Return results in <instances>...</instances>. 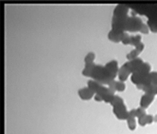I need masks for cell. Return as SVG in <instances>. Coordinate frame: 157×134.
Returning a JSON list of instances; mask_svg holds the SVG:
<instances>
[{
	"label": "cell",
	"mask_w": 157,
	"mask_h": 134,
	"mask_svg": "<svg viewBox=\"0 0 157 134\" xmlns=\"http://www.w3.org/2000/svg\"><path fill=\"white\" fill-rule=\"evenodd\" d=\"M78 94L82 100H90L95 96L94 92L88 87H84L78 90Z\"/></svg>",
	"instance_id": "52a82bcc"
},
{
	"label": "cell",
	"mask_w": 157,
	"mask_h": 134,
	"mask_svg": "<svg viewBox=\"0 0 157 134\" xmlns=\"http://www.w3.org/2000/svg\"><path fill=\"white\" fill-rule=\"evenodd\" d=\"M93 98H94L95 101H96V102H102L103 101L102 97L100 96V95L96 94V93L95 94V96H94V97H93Z\"/></svg>",
	"instance_id": "f1b7e54d"
},
{
	"label": "cell",
	"mask_w": 157,
	"mask_h": 134,
	"mask_svg": "<svg viewBox=\"0 0 157 134\" xmlns=\"http://www.w3.org/2000/svg\"><path fill=\"white\" fill-rule=\"evenodd\" d=\"M141 35L138 34L135 35V36H131V42H130V45H132V46L136 47L137 45H139L140 43H141Z\"/></svg>",
	"instance_id": "e0dca14e"
},
{
	"label": "cell",
	"mask_w": 157,
	"mask_h": 134,
	"mask_svg": "<svg viewBox=\"0 0 157 134\" xmlns=\"http://www.w3.org/2000/svg\"><path fill=\"white\" fill-rule=\"evenodd\" d=\"M149 31L150 29L149 27H148L146 23H144L142 26H141V30H140V33H141L142 34H148V33H149Z\"/></svg>",
	"instance_id": "d4e9b609"
},
{
	"label": "cell",
	"mask_w": 157,
	"mask_h": 134,
	"mask_svg": "<svg viewBox=\"0 0 157 134\" xmlns=\"http://www.w3.org/2000/svg\"><path fill=\"white\" fill-rule=\"evenodd\" d=\"M147 75L141 73V72L139 71V70H137V71H135V73H133L132 74L131 81L135 85H141V84H142V82L144 81V79L145 78V77H146Z\"/></svg>",
	"instance_id": "7c38bea8"
},
{
	"label": "cell",
	"mask_w": 157,
	"mask_h": 134,
	"mask_svg": "<svg viewBox=\"0 0 157 134\" xmlns=\"http://www.w3.org/2000/svg\"><path fill=\"white\" fill-rule=\"evenodd\" d=\"M144 44L143 42L140 43L139 45L135 47L134 50H132L126 54V59L128 60H132L135 59V58H138L140 53L144 51Z\"/></svg>",
	"instance_id": "ba28073f"
},
{
	"label": "cell",
	"mask_w": 157,
	"mask_h": 134,
	"mask_svg": "<svg viewBox=\"0 0 157 134\" xmlns=\"http://www.w3.org/2000/svg\"><path fill=\"white\" fill-rule=\"evenodd\" d=\"M108 88H109L110 90H111V91L113 92V93H115V92L117 91L116 90V81L115 80H113L111 82V83H109V85H108Z\"/></svg>",
	"instance_id": "484cf974"
},
{
	"label": "cell",
	"mask_w": 157,
	"mask_h": 134,
	"mask_svg": "<svg viewBox=\"0 0 157 134\" xmlns=\"http://www.w3.org/2000/svg\"><path fill=\"white\" fill-rule=\"evenodd\" d=\"M144 63L143 60L141 58L138 57V58H135L134 60H128L126 63H125L124 66L127 68V69L128 71L130 72L131 74H132L133 73H135V71L139 69V67L141 66Z\"/></svg>",
	"instance_id": "8992f818"
},
{
	"label": "cell",
	"mask_w": 157,
	"mask_h": 134,
	"mask_svg": "<svg viewBox=\"0 0 157 134\" xmlns=\"http://www.w3.org/2000/svg\"><path fill=\"white\" fill-rule=\"evenodd\" d=\"M101 85H101V84H100L99 82L95 81V80H93V79H90L87 81V87L88 88H90V89L94 92L95 94H96V92L98 91V89H99L100 87H101Z\"/></svg>",
	"instance_id": "9a60e30c"
},
{
	"label": "cell",
	"mask_w": 157,
	"mask_h": 134,
	"mask_svg": "<svg viewBox=\"0 0 157 134\" xmlns=\"http://www.w3.org/2000/svg\"><path fill=\"white\" fill-rule=\"evenodd\" d=\"M95 59H96V53L93 51H90V52L86 53V56L84 57V63H94Z\"/></svg>",
	"instance_id": "ac0fdd59"
},
{
	"label": "cell",
	"mask_w": 157,
	"mask_h": 134,
	"mask_svg": "<svg viewBox=\"0 0 157 134\" xmlns=\"http://www.w3.org/2000/svg\"><path fill=\"white\" fill-rule=\"evenodd\" d=\"M135 14L145 15L148 18L147 22L152 33H157V4H133L128 5Z\"/></svg>",
	"instance_id": "6da1fadb"
},
{
	"label": "cell",
	"mask_w": 157,
	"mask_h": 134,
	"mask_svg": "<svg viewBox=\"0 0 157 134\" xmlns=\"http://www.w3.org/2000/svg\"><path fill=\"white\" fill-rule=\"evenodd\" d=\"M123 103H124V101H123L122 97H120V96H117V95H114V97H113V100H111L110 104L112 105L113 107H115V106H117V105H119L123 104Z\"/></svg>",
	"instance_id": "2e32d148"
},
{
	"label": "cell",
	"mask_w": 157,
	"mask_h": 134,
	"mask_svg": "<svg viewBox=\"0 0 157 134\" xmlns=\"http://www.w3.org/2000/svg\"><path fill=\"white\" fill-rule=\"evenodd\" d=\"M138 123L140 126L144 127L147 124V115H144V116L140 117V118H138Z\"/></svg>",
	"instance_id": "603a6c76"
},
{
	"label": "cell",
	"mask_w": 157,
	"mask_h": 134,
	"mask_svg": "<svg viewBox=\"0 0 157 134\" xmlns=\"http://www.w3.org/2000/svg\"><path fill=\"white\" fill-rule=\"evenodd\" d=\"M131 74L130 72L128 71L126 66L124 65H123L119 69V71H118V78L119 80L121 81H126L128 79V76Z\"/></svg>",
	"instance_id": "5bb4252c"
},
{
	"label": "cell",
	"mask_w": 157,
	"mask_h": 134,
	"mask_svg": "<svg viewBox=\"0 0 157 134\" xmlns=\"http://www.w3.org/2000/svg\"><path fill=\"white\" fill-rule=\"evenodd\" d=\"M154 122L157 123V115H156V116H154Z\"/></svg>",
	"instance_id": "f546056e"
},
{
	"label": "cell",
	"mask_w": 157,
	"mask_h": 134,
	"mask_svg": "<svg viewBox=\"0 0 157 134\" xmlns=\"http://www.w3.org/2000/svg\"><path fill=\"white\" fill-rule=\"evenodd\" d=\"M147 113H146V111H145V109L142 107L140 106L139 108H136V118H140V117H142V116H144V115H146Z\"/></svg>",
	"instance_id": "44dd1931"
},
{
	"label": "cell",
	"mask_w": 157,
	"mask_h": 134,
	"mask_svg": "<svg viewBox=\"0 0 157 134\" xmlns=\"http://www.w3.org/2000/svg\"><path fill=\"white\" fill-rule=\"evenodd\" d=\"M150 79H151V84L157 85V72L153 71L150 73Z\"/></svg>",
	"instance_id": "7402d4cb"
},
{
	"label": "cell",
	"mask_w": 157,
	"mask_h": 134,
	"mask_svg": "<svg viewBox=\"0 0 157 134\" xmlns=\"http://www.w3.org/2000/svg\"><path fill=\"white\" fill-rule=\"evenodd\" d=\"M130 42H131V36L126 32V34H125L124 38H123V41H122V43L125 45H130Z\"/></svg>",
	"instance_id": "cb8c5ba5"
},
{
	"label": "cell",
	"mask_w": 157,
	"mask_h": 134,
	"mask_svg": "<svg viewBox=\"0 0 157 134\" xmlns=\"http://www.w3.org/2000/svg\"><path fill=\"white\" fill-rule=\"evenodd\" d=\"M127 125L130 130H135L136 128V120L135 118H128L127 120Z\"/></svg>",
	"instance_id": "d6986e66"
},
{
	"label": "cell",
	"mask_w": 157,
	"mask_h": 134,
	"mask_svg": "<svg viewBox=\"0 0 157 134\" xmlns=\"http://www.w3.org/2000/svg\"><path fill=\"white\" fill-rule=\"evenodd\" d=\"M91 78L103 85H108L109 83L115 79L114 77L108 71L105 66L101 65H96L95 68L92 71Z\"/></svg>",
	"instance_id": "7a4b0ae2"
},
{
	"label": "cell",
	"mask_w": 157,
	"mask_h": 134,
	"mask_svg": "<svg viewBox=\"0 0 157 134\" xmlns=\"http://www.w3.org/2000/svg\"><path fill=\"white\" fill-rule=\"evenodd\" d=\"M154 121V116L151 115H147V124H151Z\"/></svg>",
	"instance_id": "4316f807"
},
{
	"label": "cell",
	"mask_w": 157,
	"mask_h": 134,
	"mask_svg": "<svg viewBox=\"0 0 157 134\" xmlns=\"http://www.w3.org/2000/svg\"><path fill=\"white\" fill-rule=\"evenodd\" d=\"M128 118H136V109H132L128 111Z\"/></svg>",
	"instance_id": "83f0119b"
},
{
	"label": "cell",
	"mask_w": 157,
	"mask_h": 134,
	"mask_svg": "<svg viewBox=\"0 0 157 134\" xmlns=\"http://www.w3.org/2000/svg\"><path fill=\"white\" fill-rule=\"evenodd\" d=\"M113 113L114 114L117 119L121 120H126L128 119V112L127 111V108L124 103L117 105V106L113 107Z\"/></svg>",
	"instance_id": "5b68a950"
},
{
	"label": "cell",
	"mask_w": 157,
	"mask_h": 134,
	"mask_svg": "<svg viewBox=\"0 0 157 134\" xmlns=\"http://www.w3.org/2000/svg\"><path fill=\"white\" fill-rule=\"evenodd\" d=\"M96 94L100 95L103 99V101L106 103H111V100H113L114 97V93L111 91L108 87H105L104 85H101L100 88L96 92Z\"/></svg>",
	"instance_id": "277c9868"
},
{
	"label": "cell",
	"mask_w": 157,
	"mask_h": 134,
	"mask_svg": "<svg viewBox=\"0 0 157 134\" xmlns=\"http://www.w3.org/2000/svg\"><path fill=\"white\" fill-rule=\"evenodd\" d=\"M125 34H126V32L123 33H118L113 31L112 30H111L108 34V38L110 41H111L112 42L114 43L122 42V41H123V38H124L125 36Z\"/></svg>",
	"instance_id": "4fadbf2b"
},
{
	"label": "cell",
	"mask_w": 157,
	"mask_h": 134,
	"mask_svg": "<svg viewBox=\"0 0 157 134\" xmlns=\"http://www.w3.org/2000/svg\"><path fill=\"white\" fill-rule=\"evenodd\" d=\"M154 95L150 94V93H144L141 97V100H140V106L142 107L144 109H146L153 103V100H154Z\"/></svg>",
	"instance_id": "8fae6325"
},
{
	"label": "cell",
	"mask_w": 157,
	"mask_h": 134,
	"mask_svg": "<svg viewBox=\"0 0 157 134\" xmlns=\"http://www.w3.org/2000/svg\"><path fill=\"white\" fill-rule=\"evenodd\" d=\"M105 68L108 69V71L113 75L114 78H116L117 75L118 74V71H119V67H118V62L116 60H112L111 61L108 62L105 65Z\"/></svg>",
	"instance_id": "30bf717a"
},
{
	"label": "cell",
	"mask_w": 157,
	"mask_h": 134,
	"mask_svg": "<svg viewBox=\"0 0 157 134\" xmlns=\"http://www.w3.org/2000/svg\"><path fill=\"white\" fill-rule=\"evenodd\" d=\"M129 7L128 5L119 4L116 6L113 11V16H128Z\"/></svg>",
	"instance_id": "9c48e42d"
},
{
	"label": "cell",
	"mask_w": 157,
	"mask_h": 134,
	"mask_svg": "<svg viewBox=\"0 0 157 134\" xmlns=\"http://www.w3.org/2000/svg\"><path fill=\"white\" fill-rule=\"evenodd\" d=\"M144 24L142 20L138 16H128V19L126 23V32H132V33H135V32H140L141 26Z\"/></svg>",
	"instance_id": "3957f363"
},
{
	"label": "cell",
	"mask_w": 157,
	"mask_h": 134,
	"mask_svg": "<svg viewBox=\"0 0 157 134\" xmlns=\"http://www.w3.org/2000/svg\"><path fill=\"white\" fill-rule=\"evenodd\" d=\"M126 85L124 81H116V90L118 92H123L126 90Z\"/></svg>",
	"instance_id": "ffe728a7"
}]
</instances>
